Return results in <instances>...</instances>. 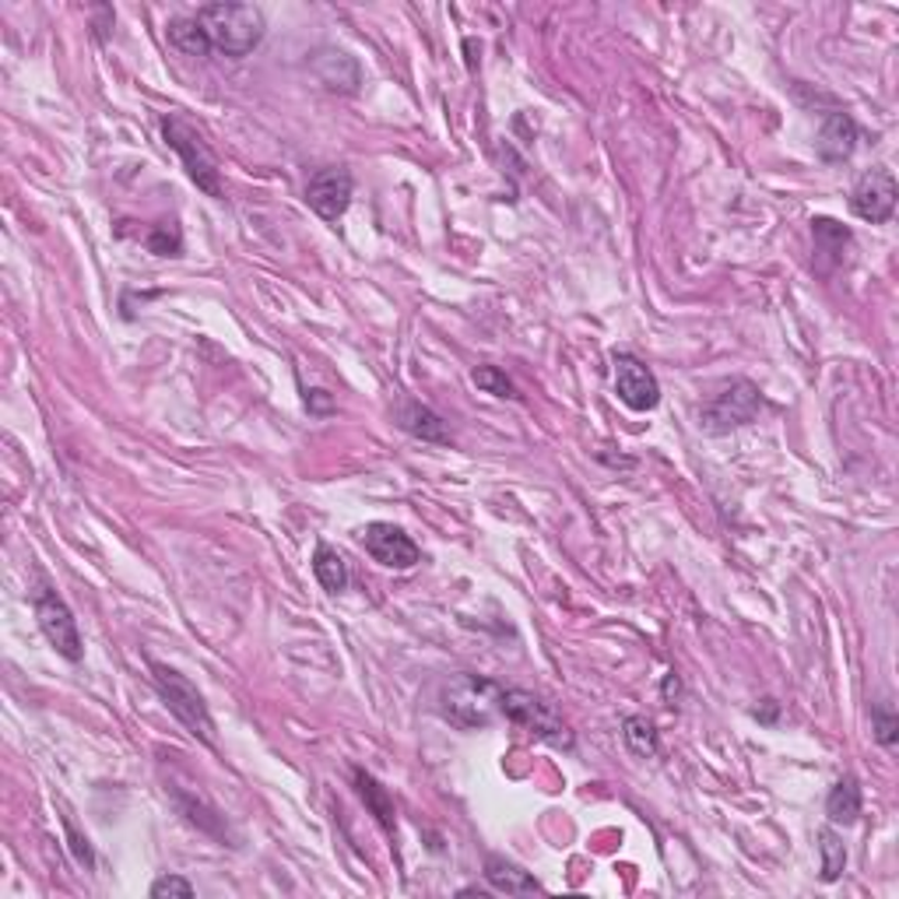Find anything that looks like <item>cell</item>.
<instances>
[{"label":"cell","instance_id":"cell-1","mask_svg":"<svg viewBox=\"0 0 899 899\" xmlns=\"http://www.w3.org/2000/svg\"><path fill=\"white\" fill-rule=\"evenodd\" d=\"M194 19L208 32L211 49L232 60L254 54L264 39V11L254 4H205Z\"/></svg>","mask_w":899,"mask_h":899},{"label":"cell","instance_id":"cell-2","mask_svg":"<svg viewBox=\"0 0 899 899\" xmlns=\"http://www.w3.org/2000/svg\"><path fill=\"white\" fill-rule=\"evenodd\" d=\"M499 696H503V689H499L495 681L478 675H457L443 686L440 710L443 717L450 724H457L460 731H481L495 717H503V713H499Z\"/></svg>","mask_w":899,"mask_h":899},{"label":"cell","instance_id":"cell-3","mask_svg":"<svg viewBox=\"0 0 899 899\" xmlns=\"http://www.w3.org/2000/svg\"><path fill=\"white\" fill-rule=\"evenodd\" d=\"M162 138L183 159V170H187V176L197 183V190H205L208 197H214V201H225L219 159H214L208 141L197 135V130L187 120H183V116H165V120H162Z\"/></svg>","mask_w":899,"mask_h":899},{"label":"cell","instance_id":"cell-4","mask_svg":"<svg viewBox=\"0 0 899 899\" xmlns=\"http://www.w3.org/2000/svg\"><path fill=\"white\" fill-rule=\"evenodd\" d=\"M155 675V689L162 696V703L170 707L173 717L190 731L194 738H201L205 745L214 748V721H211V713H208V703H205V696L197 692V686L187 678V675H179L173 668H165V664H155L152 668Z\"/></svg>","mask_w":899,"mask_h":899},{"label":"cell","instance_id":"cell-5","mask_svg":"<svg viewBox=\"0 0 899 899\" xmlns=\"http://www.w3.org/2000/svg\"><path fill=\"white\" fill-rule=\"evenodd\" d=\"M499 713H503L510 724L530 731V735H538V738L552 742L559 748H573L570 727H565L556 717V710L548 707L541 696H535V692H527V689H503V696H499Z\"/></svg>","mask_w":899,"mask_h":899},{"label":"cell","instance_id":"cell-6","mask_svg":"<svg viewBox=\"0 0 899 899\" xmlns=\"http://www.w3.org/2000/svg\"><path fill=\"white\" fill-rule=\"evenodd\" d=\"M36 619H39L43 637L49 640V646H54L63 661L78 664L81 657H85V643H81L78 622H74L68 602H63L57 591H49V587L36 591Z\"/></svg>","mask_w":899,"mask_h":899},{"label":"cell","instance_id":"cell-7","mask_svg":"<svg viewBox=\"0 0 899 899\" xmlns=\"http://www.w3.org/2000/svg\"><path fill=\"white\" fill-rule=\"evenodd\" d=\"M759 408H762V397H759L756 383L731 380L721 394H713V401H707L703 425L721 436V432H731V429H742L748 422H756Z\"/></svg>","mask_w":899,"mask_h":899},{"label":"cell","instance_id":"cell-8","mask_svg":"<svg viewBox=\"0 0 899 899\" xmlns=\"http://www.w3.org/2000/svg\"><path fill=\"white\" fill-rule=\"evenodd\" d=\"M896 176L886 165H875V170L864 173L854 190H851V211L857 214L861 222H872V225H886L896 211Z\"/></svg>","mask_w":899,"mask_h":899},{"label":"cell","instance_id":"cell-9","mask_svg":"<svg viewBox=\"0 0 899 899\" xmlns=\"http://www.w3.org/2000/svg\"><path fill=\"white\" fill-rule=\"evenodd\" d=\"M615 365V394L619 401L632 411H654L661 405V383L651 373V365H643L637 355L619 352L611 359Z\"/></svg>","mask_w":899,"mask_h":899},{"label":"cell","instance_id":"cell-10","mask_svg":"<svg viewBox=\"0 0 899 899\" xmlns=\"http://www.w3.org/2000/svg\"><path fill=\"white\" fill-rule=\"evenodd\" d=\"M352 173L341 170V165H330V170L313 173L306 183V205L320 214L324 222H338L341 214L352 205Z\"/></svg>","mask_w":899,"mask_h":899},{"label":"cell","instance_id":"cell-11","mask_svg":"<svg viewBox=\"0 0 899 899\" xmlns=\"http://www.w3.org/2000/svg\"><path fill=\"white\" fill-rule=\"evenodd\" d=\"M362 545H365V552H370L380 565H387V570H411V565H419V559H422L419 545H415L401 527L383 524V521L362 530Z\"/></svg>","mask_w":899,"mask_h":899},{"label":"cell","instance_id":"cell-12","mask_svg":"<svg viewBox=\"0 0 899 899\" xmlns=\"http://www.w3.org/2000/svg\"><path fill=\"white\" fill-rule=\"evenodd\" d=\"M857 148V124L847 113H826V120L815 138V152L822 162H847Z\"/></svg>","mask_w":899,"mask_h":899},{"label":"cell","instance_id":"cell-13","mask_svg":"<svg viewBox=\"0 0 899 899\" xmlns=\"http://www.w3.org/2000/svg\"><path fill=\"white\" fill-rule=\"evenodd\" d=\"M486 878L495 892L506 896H527V892H541V882L535 875H527L521 864H513L506 857H486Z\"/></svg>","mask_w":899,"mask_h":899},{"label":"cell","instance_id":"cell-14","mask_svg":"<svg viewBox=\"0 0 899 899\" xmlns=\"http://www.w3.org/2000/svg\"><path fill=\"white\" fill-rule=\"evenodd\" d=\"M397 422H401L405 432H411V436H419L425 443H450L446 422L440 419L436 411L419 405V401H405L401 408H397Z\"/></svg>","mask_w":899,"mask_h":899},{"label":"cell","instance_id":"cell-15","mask_svg":"<svg viewBox=\"0 0 899 899\" xmlns=\"http://www.w3.org/2000/svg\"><path fill=\"white\" fill-rule=\"evenodd\" d=\"M826 815L832 826H854L861 815V787L854 777H843L826 797Z\"/></svg>","mask_w":899,"mask_h":899},{"label":"cell","instance_id":"cell-16","mask_svg":"<svg viewBox=\"0 0 899 899\" xmlns=\"http://www.w3.org/2000/svg\"><path fill=\"white\" fill-rule=\"evenodd\" d=\"M165 39H170L183 57H208L211 54V39L208 32L201 28L197 19H176L165 28Z\"/></svg>","mask_w":899,"mask_h":899},{"label":"cell","instance_id":"cell-17","mask_svg":"<svg viewBox=\"0 0 899 899\" xmlns=\"http://www.w3.org/2000/svg\"><path fill=\"white\" fill-rule=\"evenodd\" d=\"M313 576L320 580V587L327 594H341L348 587V565L330 545H316L313 556Z\"/></svg>","mask_w":899,"mask_h":899},{"label":"cell","instance_id":"cell-18","mask_svg":"<svg viewBox=\"0 0 899 899\" xmlns=\"http://www.w3.org/2000/svg\"><path fill=\"white\" fill-rule=\"evenodd\" d=\"M812 236H815V254L819 257H832V264L840 260L843 246L851 243V232L843 225H837L832 219H815L812 222Z\"/></svg>","mask_w":899,"mask_h":899},{"label":"cell","instance_id":"cell-19","mask_svg":"<svg viewBox=\"0 0 899 899\" xmlns=\"http://www.w3.org/2000/svg\"><path fill=\"white\" fill-rule=\"evenodd\" d=\"M622 738H626V748L632 756H640V759H646V756H654L657 752V731H654V724L646 721V717H626V724H622Z\"/></svg>","mask_w":899,"mask_h":899},{"label":"cell","instance_id":"cell-20","mask_svg":"<svg viewBox=\"0 0 899 899\" xmlns=\"http://www.w3.org/2000/svg\"><path fill=\"white\" fill-rule=\"evenodd\" d=\"M355 784H359V794L365 797V805H370L373 812H376V819L383 822V829L387 832H394V805H390V797H387V791H383L376 780L370 777V773H355Z\"/></svg>","mask_w":899,"mask_h":899},{"label":"cell","instance_id":"cell-21","mask_svg":"<svg viewBox=\"0 0 899 899\" xmlns=\"http://www.w3.org/2000/svg\"><path fill=\"white\" fill-rule=\"evenodd\" d=\"M819 854H822V882H837L843 875L847 851H843V843L832 829L819 832Z\"/></svg>","mask_w":899,"mask_h":899},{"label":"cell","instance_id":"cell-22","mask_svg":"<svg viewBox=\"0 0 899 899\" xmlns=\"http://www.w3.org/2000/svg\"><path fill=\"white\" fill-rule=\"evenodd\" d=\"M872 731H875V742L882 748H896V738H899V717H896V710L892 703H875L872 707Z\"/></svg>","mask_w":899,"mask_h":899},{"label":"cell","instance_id":"cell-23","mask_svg":"<svg viewBox=\"0 0 899 899\" xmlns=\"http://www.w3.org/2000/svg\"><path fill=\"white\" fill-rule=\"evenodd\" d=\"M475 380V387L478 390H486L492 397H517V390H513V383L503 370H495V365H478V370L471 373Z\"/></svg>","mask_w":899,"mask_h":899},{"label":"cell","instance_id":"cell-24","mask_svg":"<svg viewBox=\"0 0 899 899\" xmlns=\"http://www.w3.org/2000/svg\"><path fill=\"white\" fill-rule=\"evenodd\" d=\"M152 896L162 899V896H179V899H190L194 896V886L187 878H179V875H162L152 882Z\"/></svg>","mask_w":899,"mask_h":899},{"label":"cell","instance_id":"cell-25","mask_svg":"<svg viewBox=\"0 0 899 899\" xmlns=\"http://www.w3.org/2000/svg\"><path fill=\"white\" fill-rule=\"evenodd\" d=\"M148 249H155L159 257H179V232L173 229L170 236H165V229H155L152 236H148Z\"/></svg>","mask_w":899,"mask_h":899},{"label":"cell","instance_id":"cell-26","mask_svg":"<svg viewBox=\"0 0 899 899\" xmlns=\"http://www.w3.org/2000/svg\"><path fill=\"white\" fill-rule=\"evenodd\" d=\"M68 837H71V851H74V857H78V864H85V868H92L95 864V854H92V847H89V840L81 837V832L68 822Z\"/></svg>","mask_w":899,"mask_h":899},{"label":"cell","instance_id":"cell-27","mask_svg":"<svg viewBox=\"0 0 899 899\" xmlns=\"http://www.w3.org/2000/svg\"><path fill=\"white\" fill-rule=\"evenodd\" d=\"M756 717L766 721V724H773V721H777V703H773V699H766V707L756 710Z\"/></svg>","mask_w":899,"mask_h":899}]
</instances>
